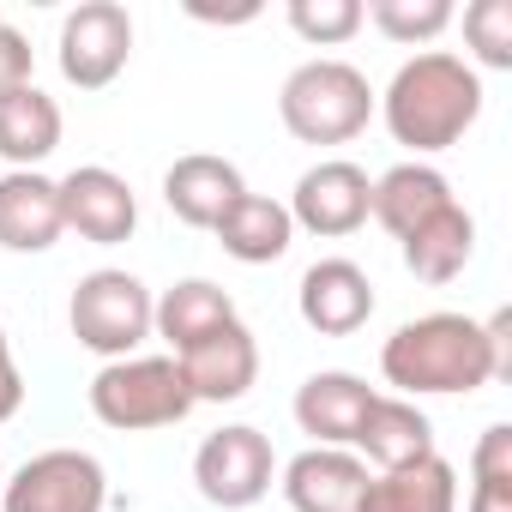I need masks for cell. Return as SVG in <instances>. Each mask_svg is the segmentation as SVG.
<instances>
[{"label":"cell","instance_id":"obj_11","mask_svg":"<svg viewBox=\"0 0 512 512\" xmlns=\"http://www.w3.org/2000/svg\"><path fill=\"white\" fill-rule=\"evenodd\" d=\"M181 380L193 392V404H235L253 392V380H260V344H253V332L235 320L199 344H187L181 356Z\"/></svg>","mask_w":512,"mask_h":512},{"label":"cell","instance_id":"obj_16","mask_svg":"<svg viewBox=\"0 0 512 512\" xmlns=\"http://www.w3.org/2000/svg\"><path fill=\"white\" fill-rule=\"evenodd\" d=\"M380 392L362 380V374H344V368H326V374H308L302 392H296V422L302 434H314V446H356L362 434V416Z\"/></svg>","mask_w":512,"mask_h":512},{"label":"cell","instance_id":"obj_1","mask_svg":"<svg viewBox=\"0 0 512 512\" xmlns=\"http://www.w3.org/2000/svg\"><path fill=\"white\" fill-rule=\"evenodd\" d=\"M380 374L398 398H458L512 374V314H422L380 344Z\"/></svg>","mask_w":512,"mask_h":512},{"label":"cell","instance_id":"obj_5","mask_svg":"<svg viewBox=\"0 0 512 512\" xmlns=\"http://www.w3.org/2000/svg\"><path fill=\"white\" fill-rule=\"evenodd\" d=\"M151 308H157V296H151L133 272L103 266V272H85V278L73 284L67 326H73V338H79L91 356L121 362V356H133V350L151 338Z\"/></svg>","mask_w":512,"mask_h":512},{"label":"cell","instance_id":"obj_19","mask_svg":"<svg viewBox=\"0 0 512 512\" xmlns=\"http://www.w3.org/2000/svg\"><path fill=\"white\" fill-rule=\"evenodd\" d=\"M211 235L223 241V253L241 260V266H278L284 253H290V241H296V223H290V205H278L266 193H241Z\"/></svg>","mask_w":512,"mask_h":512},{"label":"cell","instance_id":"obj_21","mask_svg":"<svg viewBox=\"0 0 512 512\" xmlns=\"http://www.w3.org/2000/svg\"><path fill=\"white\" fill-rule=\"evenodd\" d=\"M398 247H404V266L422 284H452L470 266V253H476V217L452 199L446 211H434L428 223H416Z\"/></svg>","mask_w":512,"mask_h":512},{"label":"cell","instance_id":"obj_7","mask_svg":"<svg viewBox=\"0 0 512 512\" xmlns=\"http://www.w3.org/2000/svg\"><path fill=\"white\" fill-rule=\"evenodd\" d=\"M55 61H61V79L79 85V91H109L127 61H133V13L121 0H85L61 19V37H55Z\"/></svg>","mask_w":512,"mask_h":512},{"label":"cell","instance_id":"obj_29","mask_svg":"<svg viewBox=\"0 0 512 512\" xmlns=\"http://www.w3.org/2000/svg\"><path fill=\"white\" fill-rule=\"evenodd\" d=\"M25 410V374L13 362V344H7V326H0V422H13Z\"/></svg>","mask_w":512,"mask_h":512},{"label":"cell","instance_id":"obj_18","mask_svg":"<svg viewBox=\"0 0 512 512\" xmlns=\"http://www.w3.org/2000/svg\"><path fill=\"white\" fill-rule=\"evenodd\" d=\"M241 314H235V302H229V290H217L211 278H181V284H169L163 296H157V308H151V332L169 344V356H181L187 344H199V338H211V332H223V326H235Z\"/></svg>","mask_w":512,"mask_h":512},{"label":"cell","instance_id":"obj_17","mask_svg":"<svg viewBox=\"0 0 512 512\" xmlns=\"http://www.w3.org/2000/svg\"><path fill=\"white\" fill-rule=\"evenodd\" d=\"M356 512H458V470L440 452H428L404 470H380V476H368Z\"/></svg>","mask_w":512,"mask_h":512},{"label":"cell","instance_id":"obj_4","mask_svg":"<svg viewBox=\"0 0 512 512\" xmlns=\"http://www.w3.org/2000/svg\"><path fill=\"white\" fill-rule=\"evenodd\" d=\"M91 416L115 434H145V428H175L193 416V392L181 380L175 356H121L103 362L91 380Z\"/></svg>","mask_w":512,"mask_h":512},{"label":"cell","instance_id":"obj_9","mask_svg":"<svg viewBox=\"0 0 512 512\" xmlns=\"http://www.w3.org/2000/svg\"><path fill=\"white\" fill-rule=\"evenodd\" d=\"M368 211H374V181H368V169L350 163V157L314 163V169L296 181V193H290V223L308 229V235H320V241L356 235V229L368 223Z\"/></svg>","mask_w":512,"mask_h":512},{"label":"cell","instance_id":"obj_25","mask_svg":"<svg viewBox=\"0 0 512 512\" xmlns=\"http://www.w3.org/2000/svg\"><path fill=\"white\" fill-rule=\"evenodd\" d=\"M362 19H374L380 37L416 49V43H434V37L452 25V7H446V0H368Z\"/></svg>","mask_w":512,"mask_h":512},{"label":"cell","instance_id":"obj_28","mask_svg":"<svg viewBox=\"0 0 512 512\" xmlns=\"http://www.w3.org/2000/svg\"><path fill=\"white\" fill-rule=\"evenodd\" d=\"M31 73H37L31 43H25L13 25H0V103H7L13 91H25V85H31Z\"/></svg>","mask_w":512,"mask_h":512},{"label":"cell","instance_id":"obj_23","mask_svg":"<svg viewBox=\"0 0 512 512\" xmlns=\"http://www.w3.org/2000/svg\"><path fill=\"white\" fill-rule=\"evenodd\" d=\"M55 145H61V103L49 91L25 85L0 103V157L13 169H37L43 157H55Z\"/></svg>","mask_w":512,"mask_h":512},{"label":"cell","instance_id":"obj_13","mask_svg":"<svg viewBox=\"0 0 512 512\" xmlns=\"http://www.w3.org/2000/svg\"><path fill=\"white\" fill-rule=\"evenodd\" d=\"M67 235L61 187L43 169H7L0 175V247L7 253H49Z\"/></svg>","mask_w":512,"mask_h":512},{"label":"cell","instance_id":"obj_15","mask_svg":"<svg viewBox=\"0 0 512 512\" xmlns=\"http://www.w3.org/2000/svg\"><path fill=\"white\" fill-rule=\"evenodd\" d=\"M368 464L350 446H308L284 464V500L296 512H356Z\"/></svg>","mask_w":512,"mask_h":512},{"label":"cell","instance_id":"obj_10","mask_svg":"<svg viewBox=\"0 0 512 512\" xmlns=\"http://www.w3.org/2000/svg\"><path fill=\"white\" fill-rule=\"evenodd\" d=\"M61 187V217L79 241H97V247H121L133 229H139V193L103 169V163H79L73 175L55 181Z\"/></svg>","mask_w":512,"mask_h":512},{"label":"cell","instance_id":"obj_12","mask_svg":"<svg viewBox=\"0 0 512 512\" xmlns=\"http://www.w3.org/2000/svg\"><path fill=\"white\" fill-rule=\"evenodd\" d=\"M296 308H302V326L320 332V338H350L374 320V284L356 260H314L302 272V290H296Z\"/></svg>","mask_w":512,"mask_h":512},{"label":"cell","instance_id":"obj_14","mask_svg":"<svg viewBox=\"0 0 512 512\" xmlns=\"http://www.w3.org/2000/svg\"><path fill=\"white\" fill-rule=\"evenodd\" d=\"M247 193L241 169L229 157H211V151H187L163 169V205L187 223V229H217L223 211Z\"/></svg>","mask_w":512,"mask_h":512},{"label":"cell","instance_id":"obj_22","mask_svg":"<svg viewBox=\"0 0 512 512\" xmlns=\"http://www.w3.org/2000/svg\"><path fill=\"white\" fill-rule=\"evenodd\" d=\"M452 205V181L434 169V163H398V169H386L380 181H374V211L368 217H380L398 241L416 229V223H428L434 211H446Z\"/></svg>","mask_w":512,"mask_h":512},{"label":"cell","instance_id":"obj_3","mask_svg":"<svg viewBox=\"0 0 512 512\" xmlns=\"http://www.w3.org/2000/svg\"><path fill=\"white\" fill-rule=\"evenodd\" d=\"M278 121L302 145H350L374 121V85L350 61H302L278 91Z\"/></svg>","mask_w":512,"mask_h":512},{"label":"cell","instance_id":"obj_27","mask_svg":"<svg viewBox=\"0 0 512 512\" xmlns=\"http://www.w3.org/2000/svg\"><path fill=\"white\" fill-rule=\"evenodd\" d=\"M464 43H470L476 67L506 73L512 67V0H476V7H464Z\"/></svg>","mask_w":512,"mask_h":512},{"label":"cell","instance_id":"obj_6","mask_svg":"<svg viewBox=\"0 0 512 512\" xmlns=\"http://www.w3.org/2000/svg\"><path fill=\"white\" fill-rule=\"evenodd\" d=\"M109 476L79 446H49L0 482V512H103Z\"/></svg>","mask_w":512,"mask_h":512},{"label":"cell","instance_id":"obj_30","mask_svg":"<svg viewBox=\"0 0 512 512\" xmlns=\"http://www.w3.org/2000/svg\"><path fill=\"white\" fill-rule=\"evenodd\" d=\"M0 25H7V13H0Z\"/></svg>","mask_w":512,"mask_h":512},{"label":"cell","instance_id":"obj_2","mask_svg":"<svg viewBox=\"0 0 512 512\" xmlns=\"http://www.w3.org/2000/svg\"><path fill=\"white\" fill-rule=\"evenodd\" d=\"M374 109L386 115V133L404 151L434 157V151H452L482 121V79L464 55L422 49L392 73V85H386V97H374Z\"/></svg>","mask_w":512,"mask_h":512},{"label":"cell","instance_id":"obj_31","mask_svg":"<svg viewBox=\"0 0 512 512\" xmlns=\"http://www.w3.org/2000/svg\"><path fill=\"white\" fill-rule=\"evenodd\" d=\"M0 482H7V476H0Z\"/></svg>","mask_w":512,"mask_h":512},{"label":"cell","instance_id":"obj_8","mask_svg":"<svg viewBox=\"0 0 512 512\" xmlns=\"http://www.w3.org/2000/svg\"><path fill=\"white\" fill-rule=\"evenodd\" d=\"M272 476H278V452H272V440L260 428H247V422L205 434L199 452H193V488L211 506H223V512H241L253 500H266Z\"/></svg>","mask_w":512,"mask_h":512},{"label":"cell","instance_id":"obj_24","mask_svg":"<svg viewBox=\"0 0 512 512\" xmlns=\"http://www.w3.org/2000/svg\"><path fill=\"white\" fill-rule=\"evenodd\" d=\"M470 512H512V428H482L470 452Z\"/></svg>","mask_w":512,"mask_h":512},{"label":"cell","instance_id":"obj_20","mask_svg":"<svg viewBox=\"0 0 512 512\" xmlns=\"http://www.w3.org/2000/svg\"><path fill=\"white\" fill-rule=\"evenodd\" d=\"M356 446H362V464L404 470V464H416V458L434 452V422H428L410 398H386V392H380V398L368 404V416H362Z\"/></svg>","mask_w":512,"mask_h":512},{"label":"cell","instance_id":"obj_26","mask_svg":"<svg viewBox=\"0 0 512 512\" xmlns=\"http://www.w3.org/2000/svg\"><path fill=\"white\" fill-rule=\"evenodd\" d=\"M284 19H290V31H296L302 43H314V49H338V43H350V37L368 25V19H362V0H290Z\"/></svg>","mask_w":512,"mask_h":512}]
</instances>
